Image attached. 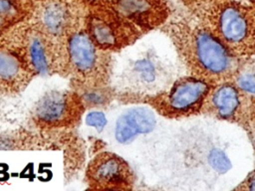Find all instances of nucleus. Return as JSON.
Instances as JSON below:
<instances>
[{
  "label": "nucleus",
  "mask_w": 255,
  "mask_h": 191,
  "mask_svg": "<svg viewBox=\"0 0 255 191\" xmlns=\"http://www.w3.org/2000/svg\"><path fill=\"white\" fill-rule=\"evenodd\" d=\"M236 130L214 120L186 122L157 142L154 150L157 167L164 178L186 188L223 186L212 168V155Z\"/></svg>",
  "instance_id": "nucleus-1"
},
{
  "label": "nucleus",
  "mask_w": 255,
  "mask_h": 191,
  "mask_svg": "<svg viewBox=\"0 0 255 191\" xmlns=\"http://www.w3.org/2000/svg\"><path fill=\"white\" fill-rule=\"evenodd\" d=\"M178 54L171 42L149 35L128 48L118 63L117 82L129 93L154 96L165 93L180 76Z\"/></svg>",
  "instance_id": "nucleus-2"
},
{
  "label": "nucleus",
  "mask_w": 255,
  "mask_h": 191,
  "mask_svg": "<svg viewBox=\"0 0 255 191\" xmlns=\"http://www.w3.org/2000/svg\"><path fill=\"white\" fill-rule=\"evenodd\" d=\"M183 48L190 64L205 77L221 78L236 70L235 55L210 30L195 28L187 32Z\"/></svg>",
  "instance_id": "nucleus-3"
},
{
  "label": "nucleus",
  "mask_w": 255,
  "mask_h": 191,
  "mask_svg": "<svg viewBox=\"0 0 255 191\" xmlns=\"http://www.w3.org/2000/svg\"><path fill=\"white\" fill-rule=\"evenodd\" d=\"M234 55L245 54L255 47V22L245 10L227 5L219 10L212 32Z\"/></svg>",
  "instance_id": "nucleus-4"
},
{
  "label": "nucleus",
  "mask_w": 255,
  "mask_h": 191,
  "mask_svg": "<svg viewBox=\"0 0 255 191\" xmlns=\"http://www.w3.org/2000/svg\"><path fill=\"white\" fill-rule=\"evenodd\" d=\"M166 92L162 102L164 109L172 114H184L194 111L203 103L209 86L201 78H179Z\"/></svg>",
  "instance_id": "nucleus-5"
},
{
  "label": "nucleus",
  "mask_w": 255,
  "mask_h": 191,
  "mask_svg": "<svg viewBox=\"0 0 255 191\" xmlns=\"http://www.w3.org/2000/svg\"><path fill=\"white\" fill-rule=\"evenodd\" d=\"M117 16V15H116ZM90 38L102 49H116L132 44L137 38L134 27L117 18L95 16L89 23Z\"/></svg>",
  "instance_id": "nucleus-6"
},
{
  "label": "nucleus",
  "mask_w": 255,
  "mask_h": 191,
  "mask_svg": "<svg viewBox=\"0 0 255 191\" xmlns=\"http://www.w3.org/2000/svg\"><path fill=\"white\" fill-rule=\"evenodd\" d=\"M130 175L128 165L124 159L110 152L99 154L88 169L91 184L101 188L125 187L129 183Z\"/></svg>",
  "instance_id": "nucleus-7"
},
{
  "label": "nucleus",
  "mask_w": 255,
  "mask_h": 191,
  "mask_svg": "<svg viewBox=\"0 0 255 191\" xmlns=\"http://www.w3.org/2000/svg\"><path fill=\"white\" fill-rule=\"evenodd\" d=\"M74 11L65 0H45L35 11L39 31L49 36H62L69 32L74 22Z\"/></svg>",
  "instance_id": "nucleus-8"
},
{
  "label": "nucleus",
  "mask_w": 255,
  "mask_h": 191,
  "mask_svg": "<svg viewBox=\"0 0 255 191\" xmlns=\"http://www.w3.org/2000/svg\"><path fill=\"white\" fill-rule=\"evenodd\" d=\"M67 53L74 70L84 76H91L100 68L99 47L86 32H74L70 35Z\"/></svg>",
  "instance_id": "nucleus-9"
},
{
  "label": "nucleus",
  "mask_w": 255,
  "mask_h": 191,
  "mask_svg": "<svg viewBox=\"0 0 255 191\" xmlns=\"http://www.w3.org/2000/svg\"><path fill=\"white\" fill-rule=\"evenodd\" d=\"M156 125V116L146 107H133L123 112L116 120L114 136L118 143H130L138 134L151 132Z\"/></svg>",
  "instance_id": "nucleus-10"
},
{
  "label": "nucleus",
  "mask_w": 255,
  "mask_h": 191,
  "mask_svg": "<svg viewBox=\"0 0 255 191\" xmlns=\"http://www.w3.org/2000/svg\"><path fill=\"white\" fill-rule=\"evenodd\" d=\"M74 110L72 96L62 91H51L42 96L35 106V116L41 123L49 126L68 122Z\"/></svg>",
  "instance_id": "nucleus-11"
},
{
  "label": "nucleus",
  "mask_w": 255,
  "mask_h": 191,
  "mask_svg": "<svg viewBox=\"0 0 255 191\" xmlns=\"http://www.w3.org/2000/svg\"><path fill=\"white\" fill-rule=\"evenodd\" d=\"M116 15L134 27L150 28L162 20V11L155 0H116Z\"/></svg>",
  "instance_id": "nucleus-12"
},
{
  "label": "nucleus",
  "mask_w": 255,
  "mask_h": 191,
  "mask_svg": "<svg viewBox=\"0 0 255 191\" xmlns=\"http://www.w3.org/2000/svg\"><path fill=\"white\" fill-rule=\"evenodd\" d=\"M53 52L46 34L32 32L26 38L24 61L34 72L44 75L50 72L53 65Z\"/></svg>",
  "instance_id": "nucleus-13"
},
{
  "label": "nucleus",
  "mask_w": 255,
  "mask_h": 191,
  "mask_svg": "<svg viewBox=\"0 0 255 191\" xmlns=\"http://www.w3.org/2000/svg\"><path fill=\"white\" fill-rule=\"evenodd\" d=\"M211 108L217 116L223 119H229L235 115L240 106V95L238 90L232 85H222L216 88L209 99Z\"/></svg>",
  "instance_id": "nucleus-14"
},
{
  "label": "nucleus",
  "mask_w": 255,
  "mask_h": 191,
  "mask_svg": "<svg viewBox=\"0 0 255 191\" xmlns=\"http://www.w3.org/2000/svg\"><path fill=\"white\" fill-rule=\"evenodd\" d=\"M24 62L13 51L0 48V84L15 85L24 78Z\"/></svg>",
  "instance_id": "nucleus-15"
},
{
  "label": "nucleus",
  "mask_w": 255,
  "mask_h": 191,
  "mask_svg": "<svg viewBox=\"0 0 255 191\" xmlns=\"http://www.w3.org/2000/svg\"><path fill=\"white\" fill-rule=\"evenodd\" d=\"M236 83L243 92L255 96V61L247 63L237 71Z\"/></svg>",
  "instance_id": "nucleus-16"
},
{
  "label": "nucleus",
  "mask_w": 255,
  "mask_h": 191,
  "mask_svg": "<svg viewBox=\"0 0 255 191\" xmlns=\"http://www.w3.org/2000/svg\"><path fill=\"white\" fill-rule=\"evenodd\" d=\"M19 15V9L14 0H0V33L13 23Z\"/></svg>",
  "instance_id": "nucleus-17"
},
{
  "label": "nucleus",
  "mask_w": 255,
  "mask_h": 191,
  "mask_svg": "<svg viewBox=\"0 0 255 191\" xmlns=\"http://www.w3.org/2000/svg\"><path fill=\"white\" fill-rule=\"evenodd\" d=\"M85 122L88 126L94 127L97 130L101 131L107 125V116L103 111L100 110H92L87 113L85 117Z\"/></svg>",
  "instance_id": "nucleus-18"
},
{
  "label": "nucleus",
  "mask_w": 255,
  "mask_h": 191,
  "mask_svg": "<svg viewBox=\"0 0 255 191\" xmlns=\"http://www.w3.org/2000/svg\"><path fill=\"white\" fill-rule=\"evenodd\" d=\"M83 98L91 105H98L104 101V95L97 90H87L83 94Z\"/></svg>",
  "instance_id": "nucleus-19"
},
{
  "label": "nucleus",
  "mask_w": 255,
  "mask_h": 191,
  "mask_svg": "<svg viewBox=\"0 0 255 191\" xmlns=\"http://www.w3.org/2000/svg\"><path fill=\"white\" fill-rule=\"evenodd\" d=\"M246 184H247V189H249V190H255V172L252 173V174H250V175L247 177Z\"/></svg>",
  "instance_id": "nucleus-20"
},
{
  "label": "nucleus",
  "mask_w": 255,
  "mask_h": 191,
  "mask_svg": "<svg viewBox=\"0 0 255 191\" xmlns=\"http://www.w3.org/2000/svg\"><path fill=\"white\" fill-rule=\"evenodd\" d=\"M251 142L255 148V123L251 128Z\"/></svg>",
  "instance_id": "nucleus-21"
},
{
  "label": "nucleus",
  "mask_w": 255,
  "mask_h": 191,
  "mask_svg": "<svg viewBox=\"0 0 255 191\" xmlns=\"http://www.w3.org/2000/svg\"><path fill=\"white\" fill-rule=\"evenodd\" d=\"M89 2H92V3H100V2H103L105 0H87Z\"/></svg>",
  "instance_id": "nucleus-22"
},
{
  "label": "nucleus",
  "mask_w": 255,
  "mask_h": 191,
  "mask_svg": "<svg viewBox=\"0 0 255 191\" xmlns=\"http://www.w3.org/2000/svg\"><path fill=\"white\" fill-rule=\"evenodd\" d=\"M254 22H255V19H254Z\"/></svg>",
  "instance_id": "nucleus-23"
}]
</instances>
